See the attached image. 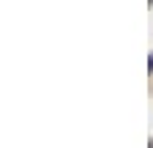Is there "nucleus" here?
Masks as SVG:
<instances>
[]
</instances>
